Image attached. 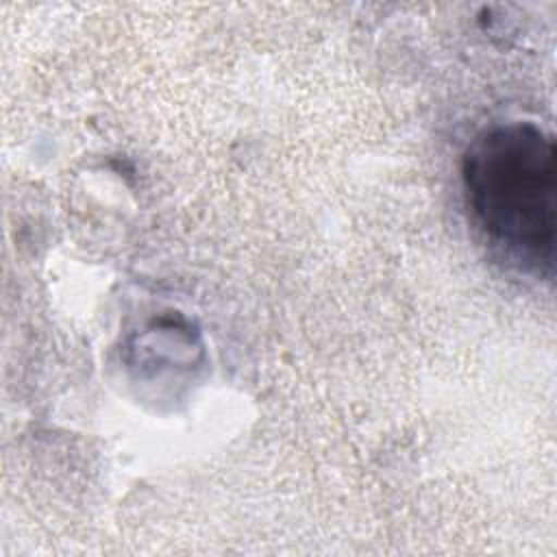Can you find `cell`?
Segmentation results:
<instances>
[{
  "label": "cell",
  "instance_id": "1",
  "mask_svg": "<svg viewBox=\"0 0 557 557\" xmlns=\"http://www.w3.org/2000/svg\"><path fill=\"white\" fill-rule=\"evenodd\" d=\"M461 183L490 244L529 270H553L557 148L548 131L522 120L481 131L463 152Z\"/></svg>",
  "mask_w": 557,
  "mask_h": 557
}]
</instances>
